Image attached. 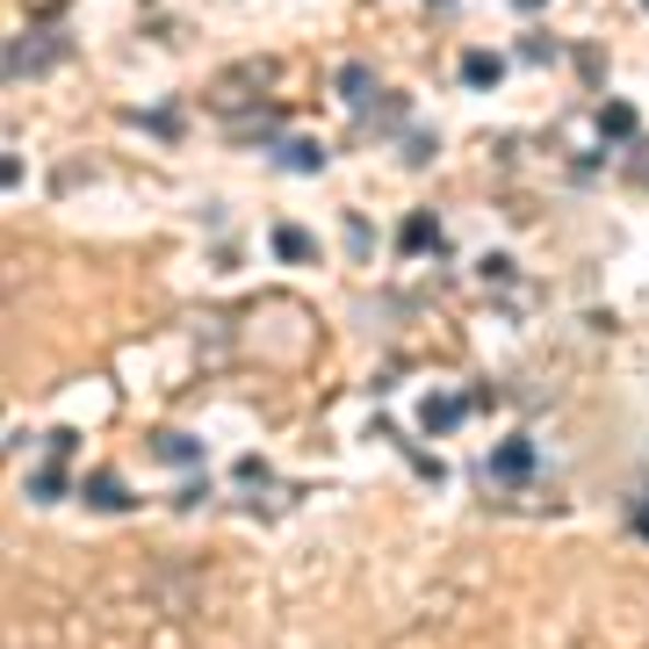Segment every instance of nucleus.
I'll return each mask as SVG.
<instances>
[{"mask_svg": "<svg viewBox=\"0 0 649 649\" xmlns=\"http://www.w3.org/2000/svg\"><path fill=\"white\" fill-rule=\"evenodd\" d=\"M66 52H72V30L44 22V30H30V36H15V44H8V80H36V72H52Z\"/></svg>", "mask_w": 649, "mask_h": 649, "instance_id": "obj_1", "label": "nucleus"}, {"mask_svg": "<svg viewBox=\"0 0 649 649\" xmlns=\"http://www.w3.org/2000/svg\"><path fill=\"white\" fill-rule=\"evenodd\" d=\"M340 102H346V109H361V116H376L390 94H383V80H376L368 66H346V72H340Z\"/></svg>", "mask_w": 649, "mask_h": 649, "instance_id": "obj_2", "label": "nucleus"}, {"mask_svg": "<svg viewBox=\"0 0 649 649\" xmlns=\"http://www.w3.org/2000/svg\"><path fill=\"white\" fill-rule=\"evenodd\" d=\"M491 477H498V483H527V477H534V441H527V433H513V441H498V455H491Z\"/></svg>", "mask_w": 649, "mask_h": 649, "instance_id": "obj_3", "label": "nucleus"}, {"mask_svg": "<svg viewBox=\"0 0 649 649\" xmlns=\"http://www.w3.org/2000/svg\"><path fill=\"white\" fill-rule=\"evenodd\" d=\"M274 167H282V173H318L324 167V145H310V137H282V145H274Z\"/></svg>", "mask_w": 649, "mask_h": 649, "instance_id": "obj_4", "label": "nucleus"}, {"mask_svg": "<svg viewBox=\"0 0 649 649\" xmlns=\"http://www.w3.org/2000/svg\"><path fill=\"white\" fill-rule=\"evenodd\" d=\"M274 253L289 260V267H310V260H318V239H310L304 224H274Z\"/></svg>", "mask_w": 649, "mask_h": 649, "instance_id": "obj_5", "label": "nucleus"}, {"mask_svg": "<svg viewBox=\"0 0 649 649\" xmlns=\"http://www.w3.org/2000/svg\"><path fill=\"white\" fill-rule=\"evenodd\" d=\"M87 505H102V513H123V505H130V483H123L116 469H94V477H87Z\"/></svg>", "mask_w": 649, "mask_h": 649, "instance_id": "obj_6", "label": "nucleus"}, {"mask_svg": "<svg viewBox=\"0 0 649 649\" xmlns=\"http://www.w3.org/2000/svg\"><path fill=\"white\" fill-rule=\"evenodd\" d=\"M397 246H405V253H433V246H441V217H433V209H419V217H405V231H397Z\"/></svg>", "mask_w": 649, "mask_h": 649, "instance_id": "obj_7", "label": "nucleus"}, {"mask_svg": "<svg viewBox=\"0 0 649 649\" xmlns=\"http://www.w3.org/2000/svg\"><path fill=\"white\" fill-rule=\"evenodd\" d=\"M469 405H477V397H426V411H419V419H426V433H447V426H462V419H469Z\"/></svg>", "mask_w": 649, "mask_h": 649, "instance_id": "obj_8", "label": "nucleus"}, {"mask_svg": "<svg viewBox=\"0 0 649 649\" xmlns=\"http://www.w3.org/2000/svg\"><path fill=\"white\" fill-rule=\"evenodd\" d=\"M72 483H66V462H44V469H30V498L36 505H52V498H66Z\"/></svg>", "mask_w": 649, "mask_h": 649, "instance_id": "obj_9", "label": "nucleus"}, {"mask_svg": "<svg viewBox=\"0 0 649 649\" xmlns=\"http://www.w3.org/2000/svg\"><path fill=\"white\" fill-rule=\"evenodd\" d=\"M267 72H274V66H246V72H224V80H217V102H224V109H231V102H253L246 87H260Z\"/></svg>", "mask_w": 649, "mask_h": 649, "instance_id": "obj_10", "label": "nucleus"}, {"mask_svg": "<svg viewBox=\"0 0 649 649\" xmlns=\"http://www.w3.org/2000/svg\"><path fill=\"white\" fill-rule=\"evenodd\" d=\"M462 80H469V87H498V80H505V58H498V52H469V58H462Z\"/></svg>", "mask_w": 649, "mask_h": 649, "instance_id": "obj_11", "label": "nucleus"}, {"mask_svg": "<svg viewBox=\"0 0 649 649\" xmlns=\"http://www.w3.org/2000/svg\"><path fill=\"white\" fill-rule=\"evenodd\" d=\"M152 455L159 462H189V469H195V462H203V441H195V433H159Z\"/></svg>", "mask_w": 649, "mask_h": 649, "instance_id": "obj_12", "label": "nucleus"}, {"mask_svg": "<svg viewBox=\"0 0 649 649\" xmlns=\"http://www.w3.org/2000/svg\"><path fill=\"white\" fill-rule=\"evenodd\" d=\"M599 137L628 145V137H635V109H628V102H606V109H599Z\"/></svg>", "mask_w": 649, "mask_h": 649, "instance_id": "obj_13", "label": "nucleus"}, {"mask_svg": "<svg viewBox=\"0 0 649 649\" xmlns=\"http://www.w3.org/2000/svg\"><path fill=\"white\" fill-rule=\"evenodd\" d=\"M628 520H635V527H642V534H649V477H642V483H635V498H628Z\"/></svg>", "mask_w": 649, "mask_h": 649, "instance_id": "obj_14", "label": "nucleus"}, {"mask_svg": "<svg viewBox=\"0 0 649 649\" xmlns=\"http://www.w3.org/2000/svg\"><path fill=\"white\" fill-rule=\"evenodd\" d=\"M346 246H354V253H368V246H376V231H368V224H361L354 209H346Z\"/></svg>", "mask_w": 649, "mask_h": 649, "instance_id": "obj_15", "label": "nucleus"}, {"mask_svg": "<svg viewBox=\"0 0 649 649\" xmlns=\"http://www.w3.org/2000/svg\"><path fill=\"white\" fill-rule=\"evenodd\" d=\"M405 159H411V167H426V159H433V137H426V130L405 137Z\"/></svg>", "mask_w": 649, "mask_h": 649, "instance_id": "obj_16", "label": "nucleus"}, {"mask_svg": "<svg viewBox=\"0 0 649 649\" xmlns=\"http://www.w3.org/2000/svg\"><path fill=\"white\" fill-rule=\"evenodd\" d=\"M628 167H635V181H649V137H635V159H628Z\"/></svg>", "mask_w": 649, "mask_h": 649, "instance_id": "obj_17", "label": "nucleus"}, {"mask_svg": "<svg viewBox=\"0 0 649 649\" xmlns=\"http://www.w3.org/2000/svg\"><path fill=\"white\" fill-rule=\"evenodd\" d=\"M513 8H520V15H534V8H542V0H513Z\"/></svg>", "mask_w": 649, "mask_h": 649, "instance_id": "obj_18", "label": "nucleus"}, {"mask_svg": "<svg viewBox=\"0 0 649 649\" xmlns=\"http://www.w3.org/2000/svg\"><path fill=\"white\" fill-rule=\"evenodd\" d=\"M642 8H649V0H642Z\"/></svg>", "mask_w": 649, "mask_h": 649, "instance_id": "obj_19", "label": "nucleus"}]
</instances>
